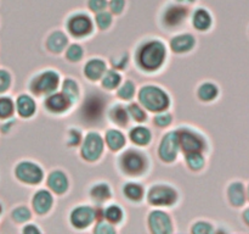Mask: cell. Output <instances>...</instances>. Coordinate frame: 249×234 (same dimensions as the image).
I'll return each instance as SVG.
<instances>
[{
    "mask_svg": "<svg viewBox=\"0 0 249 234\" xmlns=\"http://www.w3.org/2000/svg\"><path fill=\"white\" fill-rule=\"evenodd\" d=\"M95 232L99 234H112L114 233V228L111 227V224L108 223H100L99 226L95 228Z\"/></svg>",
    "mask_w": 249,
    "mask_h": 234,
    "instance_id": "obj_45",
    "label": "cell"
},
{
    "mask_svg": "<svg viewBox=\"0 0 249 234\" xmlns=\"http://www.w3.org/2000/svg\"><path fill=\"white\" fill-rule=\"evenodd\" d=\"M129 112H130L131 117H133L135 121L141 122V121H145L146 119V114L143 112V110L139 106V105L131 104L130 106H129Z\"/></svg>",
    "mask_w": 249,
    "mask_h": 234,
    "instance_id": "obj_38",
    "label": "cell"
},
{
    "mask_svg": "<svg viewBox=\"0 0 249 234\" xmlns=\"http://www.w3.org/2000/svg\"><path fill=\"white\" fill-rule=\"evenodd\" d=\"M186 162L194 171H199L204 166V158L201 153H189L186 155Z\"/></svg>",
    "mask_w": 249,
    "mask_h": 234,
    "instance_id": "obj_30",
    "label": "cell"
},
{
    "mask_svg": "<svg viewBox=\"0 0 249 234\" xmlns=\"http://www.w3.org/2000/svg\"><path fill=\"white\" fill-rule=\"evenodd\" d=\"M130 138L139 145H146L151 140V132L143 127H136L130 132Z\"/></svg>",
    "mask_w": 249,
    "mask_h": 234,
    "instance_id": "obj_26",
    "label": "cell"
},
{
    "mask_svg": "<svg viewBox=\"0 0 249 234\" xmlns=\"http://www.w3.org/2000/svg\"><path fill=\"white\" fill-rule=\"evenodd\" d=\"M228 199L233 207H242L247 201L245 184L240 180L231 183L228 188Z\"/></svg>",
    "mask_w": 249,
    "mask_h": 234,
    "instance_id": "obj_14",
    "label": "cell"
},
{
    "mask_svg": "<svg viewBox=\"0 0 249 234\" xmlns=\"http://www.w3.org/2000/svg\"><path fill=\"white\" fill-rule=\"evenodd\" d=\"M192 21H194V26L198 31H207V29L211 28L213 20H212V15L208 10L199 7L194 12Z\"/></svg>",
    "mask_w": 249,
    "mask_h": 234,
    "instance_id": "obj_19",
    "label": "cell"
},
{
    "mask_svg": "<svg viewBox=\"0 0 249 234\" xmlns=\"http://www.w3.org/2000/svg\"><path fill=\"white\" fill-rule=\"evenodd\" d=\"M148 223L153 233L165 234L172 232V222L165 212L153 211L148 217Z\"/></svg>",
    "mask_w": 249,
    "mask_h": 234,
    "instance_id": "obj_13",
    "label": "cell"
},
{
    "mask_svg": "<svg viewBox=\"0 0 249 234\" xmlns=\"http://www.w3.org/2000/svg\"><path fill=\"white\" fill-rule=\"evenodd\" d=\"M139 100L146 109L151 111H163L169 105V98L167 93L153 85L143 87L139 93Z\"/></svg>",
    "mask_w": 249,
    "mask_h": 234,
    "instance_id": "obj_2",
    "label": "cell"
},
{
    "mask_svg": "<svg viewBox=\"0 0 249 234\" xmlns=\"http://www.w3.org/2000/svg\"><path fill=\"white\" fill-rule=\"evenodd\" d=\"M48 185L57 194H62L67 190L68 188V180L67 177L61 171H53L48 179Z\"/></svg>",
    "mask_w": 249,
    "mask_h": 234,
    "instance_id": "obj_18",
    "label": "cell"
},
{
    "mask_svg": "<svg viewBox=\"0 0 249 234\" xmlns=\"http://www.w3.org/2000/svg\"><path fill=\"white\" fill-rule=\"evenodd\" d=\"M10 85V75L6 71H0V93L5 92Z\"/></svg>",
    "mask_w": 249,
    "mask_h": 234,
    "instance_id": "obj_44",
    "label": "cell"
},
{
    "mask_svg": "<svg viewBox=\"0 0 249 234\" xmlns=\"http://www.w3.org/2000/svg\"><path fill=\"white\" fill-rule=\"evenodd\" d=\"M104 149V141L100 134L89 133L85 138L84 144L82 148V155L85 160L95 161L100 157Z\"/></svg>",
    "mask_w": 249,
    "mask_h": 234,
    "instance_id": "obj_9",
    "label": "cell"
},
{
    "mask_svg": "<svg viewBox=\"0 0 249 234\" xmlns=\"http://www.w3.org/2000/svg\"><path fill=\"white\" fill-rule=\"evenodd\" d=\"M121 82V76L116 71H108L102 79V85L107 89H113Z\"/></svg>",
    "mask_w": 249,
    "mask_h": 234,
    "instance_id": "obj_32",
    "label": "cell"
},
{
    "mask_svg": "<svg viewBox=\"0 0 249 234\" xmlns=\"http://www.w3.org/2000/svg\"><path fill=\"white\" fill-rule=\"evenodd\" d=\"M105 70H106V63H105L102 60L95 58V60L89 61V62L87 63L84 72L89 79L96 80L102 77Z\"/></svg>",
    "mask_w": 249,
    "mask_h": 234,
    "instance_id": "obj_21",
    "label": "cell"
},
{
    "mask_svg": "<svg viewBox=\"0 0 249 234\" xmlns=\"http://www.w3.org/2000/svg\"><path fill=\"white\" fill-rule=\"evenodd\" d=\"M170 122H172V116L169 114L157 115L155 118V123L160 127L168 126V124H170Z\"/></svg>",
    "mask_w": 249,
    "mask_h": 234,
    "instance_id": "obj_43",
    "label": "cell"
},
{
    "mask_svg": "<svg viewBox=\"0 0 249 234\" xmlns=\"http://www.w3.org/2000/svg\"><path fill=\"white\" fill-rule=\"evenodd\" d=\"M126 61H128V56L123 55L121 58H119V60H117V58H114V60H112V65H113L114 67L123 68L124 66H125Z\"/></svg>",
    "mask_w": 249,
    "mask_h": 234,
    "instance_id": "obj_47",
    "label": "cell"
},
{
    "mask_svg": "<svg viewBox=\"0 0 249 234\" xmlns=\"http://www.w3.org/2000/svg\"><path fill=\"white\" fill-rule=\"evenodd\" d=\"M24 233H39V229L34 226H28L24 228Z\"/></svg>",
    "mask_w": 249,
    "mask_h": 234,
    "instance_id": "obj_49",
    "label": "cell"
},
{
    "mask_svg": "<svg viewBox=\"0 0 249 234\" xmlns=\"http://www.w3.org/2000/svg\"><path fill=\"white\" fill-rule=\"evenodd\" d=\"M178 146H179V139H178V132H170L162 140L160 146V156L165 162H172L175 160L178 154Z\"/></svg>",
    "mask_w": 249,
    "mask_h": 234,
    "instance_id": "obj_12",
    "label": "cell"
},
{
    "mask_svg": "<svg viewBox=\"0 0 249 234\" xmlns=\"http://www.w3.org/2000/svg\"><path fill=\"white\" fill-rule=\"evenodd\" d=\"M107 6L109 7V10H111L113 14L118 15L121 14L124 10V7H125V0H109Z\"/></svg>",
    "mask_w": 249,
    "mask_h": 234,
    "instance_id": "obj_41",
    "label": "cell"
},
{
    "mask_svg": "<svg viewBox=\"0 0 249 234\" xmlns=\"http://www.w3.org/2000/svg\"><path fill=\"white\" fill-rule=\"evenodd\" d=\"M178 2H180V4H194L196 0H177Z\"/></svg>",
    "mask_w": 249,
    "mask_h": 234,
    "instance_id": "obj_50",
    "label": "cell"
},
{
    "mask_svg": "<svg viewBox=\"0 0 249 234\" xmlns=\"http://www.w3.org/2000/svg\"><path fill=\"white\" fill-rule=\"evenodd\" d=\"M68 31L74 37H85L92 31V22L88 15L75 14L68 20Z\"/></svg>",
    "mask_w": 249,
    "mask_h": 234,
    "instance_id": "obj_10",
    "label": "cell"
},
{
    "mask_svg": "<svg viewBox=\"0 0 249 234\" xmlns=\"http://www.w3.org/2000/svg\"><path fill=\"white\" fill-rule=\"evenodd\" d=\"M104 110L105 100L102 95H100L99 93H92L87 98L84 104L82 105L80 117H82L85 123L95 124L101 119L102 115H104Z\"/></svg>",
    "mask_w": 249,
    "mask_h": 234,
    "instance_id": "obj_3",
    "label": "cell"
},
{
    "mask_svg": "<svg viewBox=\"0 0 249 234\" xmlns=\"http://www.w3.org/2000/svg\"><path fill=\"white\" fill-rule=\"evenodd\" d=\"M70 136H71V140H70L71 145H77V144L79 143L80 133L78 131H75V129H72V131L70 132Z\"/></svg>",
    "mask_w": 249,
    "mask_h": 234,
    "instance_id": "obj_46",
    "label": "cell"
},
{
    "mask_svg": "<svg viewBox=\"0 0 249 234\" xmlns=\"http://www.w3.org/2000/svg\"><path fill=\"white\" fill-rule=\"evenodd\" d=\"M17 110L22 117H29L36 111V104L32 98L27 95H21L17 100Z\"/></svg>",
    "mask_w": 249,
    "mask_h": 234,
    "instance_id": "obj_23",
    "label": "cell"
},
{
    "mask_svg": "<svg viewBox=\"0 0 249 234\" xmlns=\"http://www.w3.org/2000/svg\"><path fill=\"white\" fill-rule=\"evenodd\" d=\"M105 216H106V218L108 219L109 222H112V223H117V222H119L122 219L123 212H122V210L119 209L118 206L113 205V206H109L108 209L106 210Z\"/></svg>",
    "mask_w": 249,
    "mask_h": 234,
    "instance_id": "obj_34",
    "label": "cell"
},
{
    "mask_svg": "<svg viewBox=\"0 0 249 234\" xmlns=\"http://www.w3.org/2000/svg\"><path fill=\"white\" fill-rule=\"evenodd\" d=\"M111 118L119 126H124V124L128 123V114L122 106H116L114 109H112Z\"/></svg>",
    "mask_w": 249,
    "mask_h": 234,
    "instance_id": "obj_31",
    "label": "cell"
},
{
    "mask_svg": "<svg viewBox=\"0 0 249 234\" xmlns=\"http://www.w3.org/2000/svg\"><path fill=\"white\" fill-rule=\"evenodd\" d=\"M63 94L70 99V101H75L79 97V90H78V85L74 80L66 79L63 83Z\"/></svg>",
    "mask_w": 249,
    "mask_h": 234,
    "instance_id": "obj_28",
    "label": "cell"
},
{
    "mask_svg": "<svg viewBox=\"0 0 249 234\" xmlns=\"http://www.w3.org/2000/svg\"><path fill=\"white\" fill-rule=\"evenodd\" d=\"M96 23L97 26L100 27L101 29H106L108 28L109 24L112 23V15L107 11H100L97 12L96 16Z\"/></svg>",
    "mask_w": 249,
    "mask_h": 234,
    "instance_id": "obj_35",
    "label": "cell"
},
{
    "mask_svg": "<svg viewBox=\"0 0 249 234\" xmlns=\"http://www.w3.org/2000/svg\"><path fill=\"white\" fill-rule=\"evenodd\" d=\"M66 55H67V58L70 61H79L83 56V50L79 45L73 44V45L70 46Z\"/></svg>",
    "mask_w": 249,
    "mask_h": 234,
    "instance_id": "obj_37",
    "label": "cell"
},
{
    "mask_svg": "<svg viewBox=\"0 0 249 234\" xmlns=\"http://www.w3.org/2000/svg\"><path fill=\"white\" fill-rule=\"evenodd\" d=\"M177 200V192L168 185H155L148 193V201L157 206H169Z\"/></svg>",
    "mask_w": 249,
    "mask_h": 234,
    "instance_id": "obj_6",
    "label": "cell"
},
{
    "mask_svg": "<svg viewBox=\"0 0 249 234\" xmlns=\"http://www.w3.org/2000/svg\"><path fill=\"white\" fill-rule=\"evenodd\" d=\"M48 49L53 53H61L67 45V37L62 32H53L48 39Z\"/></svg>",
    "mask_w": 249,
    "mask_h": 234,
    "instance_id": "obj_22",
    "label": "cell"
},
{
    "mask_svg": "<svg viewBox=\"0 0 249 234\" xmlns=\"http://www.w3.org/2000/svg\"><path fill=\"white\" fill-rule=\"evenodd\" d=\"M121 165L124 172L131 176H138L145 171L146 161L145 157L140 153L134 150L126 151L125 154L122 155Z\"/></svg>",
    "mask_w": 249,
    "mask_h": 234,
    "instance_id": "obj_5",
    "label": "cell"
},
{
    "mask_svg": "<svg viewBox=\"0 0 249 234\" xmlns=\"http://www.w3.org/2000/svg\"><path fill=\"white\" fill-rule=\"evenodd\" d=\"M192 232L198 234L212 233V232H213V227H212L209 223H207V222H198V223H196V226L192 228Z\"/></svg>",
    "mask_w": 249,
    "mask_h": 234,
    "instance_id": "obj_42",
    "label": "cell"
},
{
    "mask_svg": "<svg viewBox=\"0 0 249 234\" xmlns=\"http://www.w3.org/2000/svg\"><path fill=\"white\" fill-rule=\"evenodd\" d=\"M124 194L128 199L134 200V201H139L142 199L143 196V189L139 184H134V183H129L124 187Z\"/></svg>",
    "mask_w": 249,
    "mask_h": 234,
    "instance_id": "obj_27",
    "label": "cell"
},
{
    "mask_svg": "<svg viewBox=\"0 0 249 234\" xmlns=\"http://www.w3.org/2000/svg\"><path fill=\"white\" fill-rule=\"evenodd\" d=\"M134 93H135V87H134L133 83L125 82L123 84V87L119 89L118 95L122 98V99L129 100V99H131V98H133Z\"/></svg>",
    "mask_w": 249,
    "mask_h": 234,
    "instance_id": "obj_36",
    "label": "cell"
},
{
    "mask_svg": "<svg viewBox=\"0 0 249 234\" xmlns=\"http://www.w3.org/2000/svg\"><path fill=\"white\" fill-rule=\"evenodd\" d=\"M246 195H247V200L249 201V184L247 185V189H246Z\"/></svg>",
    "mask_w": 249,
    "mask_h": 234,
    "instance_id": "obj_51",
    "label": "cell"
},
{
    "mask_svg": "<svg viewBox=\"0 0 249 234\" xmlns=\"http://www.w3.org/2000/svg\"><path fill=\"white\" fill-rule=\"evenodd\" d=\"M14 112V104L9 98L0 99V118H6Z\"/></svg>",
    "mask_w": 249,
    "mask_h": 234,
    "instance_id": "obj_33",
    "label": "cell"
},
{
    "mask_svg": "<svg viewBox=\"0 0 249 234\" xmlns=\"http://www.w3.org/2000/svg\"><path fill=\"white\" fill-rule=\"evenodd\" d=\"M219 94V89L214 83H203L198 89L199 99L203 101H212Z\"/></svg>",
    "mask_w": 249,
    "mask_h": 234,
    "instance_id": "obj_25",
    "label": "cell"
},
{
    "mask_svg": "<svg viewBox=\"0 0 249 234\" xmlns=\"http://www.w3.org/2000/svg\"><path fill=\"white\" fill-rule=\"evenodd\" d=\"M106 141L109 149H112V150H119L125 144V138H124V136L119 131L111 129V131L107 132Z\"/></svg>",
    "mask_w": 249,
    "mask_h": 234,
    "instance_id": "obj_24",
    "label": "cell"
},
{
    "mask_svg": "<svg viewBox=\"0 0 249 234\" xmlns=\"http://www.w3.org/2000/svg\"><path fill=\"white\" fill-rule=\"evenodd\" d=\"M91 196L92 199L97 200V201H105L111 196V192L107 184H97L91 189Z\"/></svg>",
    "mask_w": 249,
    "mask_h": 234,
    "instance_id": "obj_29",
    "label": "cell"
},
{
    "mask_svg": "<svg viewBox=\"0 0 249 234\" xmlns=\"http://www.w3.org/2000/svg\"><path fill=\"white\" fill-rule=\"evenodd\" d=\"M12 217L16 222H26L31 217V214H29V210L26 209V207H18V209L12 212Z\"/></svg>",
    "mask_w": 249,
    "mask_h": 234,
    "instance_id": "obj_39",
    "label": "cell"
},
{
    "mask_svg": "<svg viewBox=\"0 0 249 234\" xmlns=\"http://www.w3.org/2000/svg\"><path fill=\"white\" fill-rule=\"evenodd\" d=\"M189 9L184 4H172L165 7L163 12L162 21L167 28H177L181 26L186 20Z\"/></svg>",
    "mask_w": 249,
    "mask_h": 234,
    "instance_id": "obj_4",
    "label": "cell"
},
{
    "mask_svg": "<svg viewBox=\"0 0 249 234\" xmlns=\"http://www.w3.org/2000/svg\"><path fill=\"white\" fill-rule=\"evenodd\" d=\"M165 58V48L160 41L152 40L146 43L138 54L139 65L146 71H155L162 66Z\"/></svg>",
    "mask_w": 249,
    "mask_h": 234,
    "instance_id": "obj_1",
    "label": "cell"
},
{
    "mask_svg": "<svg viewBox=\"0 0 249 234\" xmlns=\"http://www.w3.org/2000/svg\"><path fill=\"white\" fill-rule=\"evenodd\" d=\"M107 5H108L107 0H89L88 1V6L94 12L104 11V10H106Z\"/></svg>",
    "mask_w": 249,
    "mask_h": 234,
    "instance_id": "obj_40",
    "label": "cell"
},
{
    "mask_svg": "<svg viewBox=\"0 0 249 234\" xmlns=\"http://www.w3.org/2000/svg\"><path fill=\"white\" fill-rule=\"evenodd\" d=\"M195 45V38L190 34H181L175 38L172 39L170 41V46L175 53H185L194 48Z\"/></svg>",
    "mask_w": 249,
    "mask_h": 234,
    "instance_id": "obj_20",
    "label": "cell"
},
{
    "mask_svg": "<svg viewBox=\"0 0 249 234\" xmlns=\"http://www.w3.org/2000/svg\"><path fill=\"white\" fill-rule=\"evenodd\" d=\"M70 99H68L63 93L62 94L58 93V94L51 95V97H49L45 101L48 110H50V111L53 112H57V114L58 112L66 111V110L68 109V106H70Z\"/></svg>",
    "mask_w": 249,
    "mask_h": 234,
    "instance_id": "obj_17",
    "label": "cell"
},
{
    "mask_svg": "<svg viewBox=\"0 0 249 234\" xmlns=\"http://www.w3.org/2000/svg\"><path fill=\"white\" fill-rule=\"evenodd\" d=\"M53 205V196L46 190H39L33 197V207L39 214H44L51 209Z\"/></svg>",
    "mask_w": 249,
    "mask_h": 234,
    "instance_id": "obj_16",
    "label": "cell"
},
{
    "mask_svg": "<svg viewBox=\"0 0 249 234\" xmlns=\"http://www.w3.org/2000/svg\"><path fill=\"white\" fill-rule=\"evenodd\" d=\"M58 85V75L53 71H46L32 82L31 89L36 94H48L53 92Z\"/></svg>",
    "mask_w": 249,
    "mask_h": 234,
    "instance_id": "obj_7",
    "label": "cell"
},
{
    "mask_svg": "<svg viewBox=\"0 0 249 234\" xmlns=\"http://www.w3.org/2000/svg\"><path fill=\"white\" fill-rule=\"evenodd\" d=\"M242 219L243 222H245V223L249 227V207H247V209L242 212Z\"/></svg>",
    "mask_w": 249,
    "mask_h": 234,
    "instance_id": "obj_48",
    "label": "cell"
},
{
    "mask_svg": "<svg viewBox=\"0 0 249 234\" xmlns=\"http://www.w3.org/2000/svg\"><path fill=\"white\" fill-rule=\"evenodd\" d=\"M94 210L89 206H80L77 207L74 211L71 214V221H72L73 226L78 227V228H84L91 223L92 218H94Z\"/></svg>",
    "mask_w": 249,
    "mask_h": 234,
    "instance_id": "obj_15",
    "label": "cell"
},
{
    "mask_svg": "<svg viewBox=\"0 0 249 234\" xmlns=\"http://www.w3.org/2000/svg\"><path fill=\"white\" fill-rule=\"evenodd\" d=\"M16 176L22 182L36 184L43 179V171L36 163L21 162L16 167Z\"/></svg>",
    "mask_w": 249,
    "mask_h": 234,
    "instance_id": "obj_11",
    "label": "cell"
},
{
    "mask_svg": "<svg viewBox=\"0 0 249 234\" xmlns=\"http://www.w3.org/2000/svg\"><path fill=\"white\" fill-rule=\"evenodd\" d=\"M178 139H179V145L186 154L201 153L204 149L203 139L198 134H195L194 132L187 129L178 131Z\"/></svg>",
    "mask_w": 249,
    "mask_h": 234,
    "instance_id": "obj_8",
    "label": "cell"
}]
</instances>
